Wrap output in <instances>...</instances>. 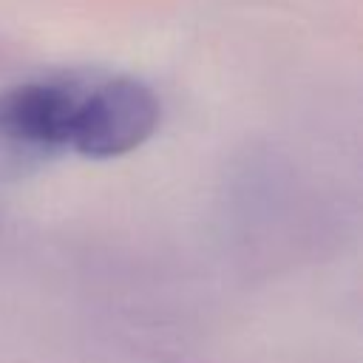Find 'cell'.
Here are the masks:
<instances>
[{
    "label": "cell",
    "instance_id": "obj_1",
    "mask_svg": "<svg viewBox=\"0 0 363 363\" xmlns=\"http://www.w3.org/2000/svg\"><path fill=\"white\" fill-rule=\"evenodd\" d=\"M159 96L136 77L62 71L0 91V182L20 179L62 153L116 159L159 128Z\"/></svg>",
    "mask_w": 363,
    "mask_h": 363
}]
</instances>
